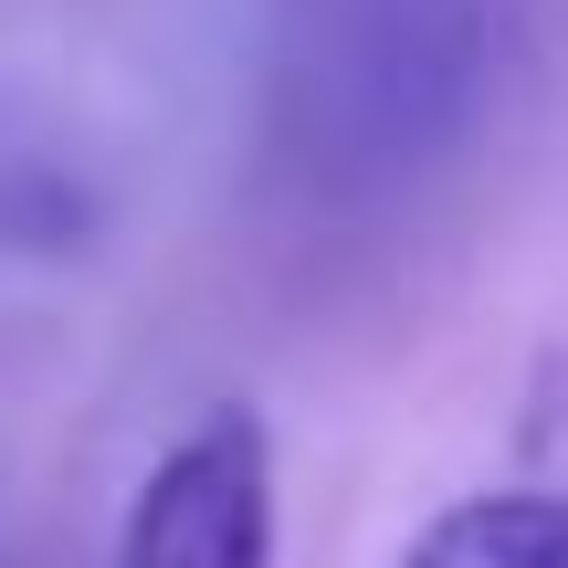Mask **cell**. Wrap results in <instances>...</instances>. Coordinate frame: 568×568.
Instances as JSON below:
<instances>
[{
    "label": "cell",
    "mask_w": 568,
    "mask_h": 568,
    "mask_svg": "<svg viewBox=\"0 0 568 568\" xmlns=\"http://www.w3.org/2000/svg\"><path fill=\"white\" fill-rule=\"evenodd\" d=\"M389 568H568V495L548 485H495L443 506Z\"/></svg>",
    "instance_id": "cell-2"
},
{
    "label": "cell",
    "mask_w": 568,
    "mask_h": 568,
    "mask_svg": "<svg viewBox=\"0 0 568 568\" xmlns=\"http://www.w3.org/2000/svg\"><path fill=\"white\" fill-rule=\"evenodd\" d=\"M274 548H284L274 432L264 410L222 400L138 474L105 568H274Z\"/></svg>",
    "instance_id": "cell-1"
}]
</instances>
